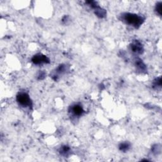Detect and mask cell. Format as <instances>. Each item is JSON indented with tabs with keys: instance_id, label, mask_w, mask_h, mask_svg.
I'll return each instance as SVG.
<instances>
[{
	"instance_id": "obj_12",
	"label": "cell",
	"mask_w": 162,
	"mask_h": 162,
	"mask_svg": "<svg viewBox=\"0 0 162 162\" xmlns=\"http://www.w3.org/2000/svg\"><path fill=\"white\" fill-rule=\"evenodd\" d=\"M161 10H162V3L161 2L157 3L154 10H155V12L158 15L161 16Z\"/></svg>"
},
{
	"instance_id": "obj_1",
	"label": "cell",
	"mask_w": 162,
	"mask_h": 162,
	"mask_svg": "<svg viewBox=\"0 0 162 162\" xmlns=\"http://www.w3.org/2000/svg\"><path fill=\"white\" fill-rule=\"evenodd\" d=\"M121 20L128 26H132L136 29H138L142 26L145 19L144 17L136 13H124L121 15Z\"/></svg>"
},
{
	"instance_id": "obj_9",
	"label": "cell",
	"mask_w": 162,
	"mask_h": 162,
	"mask_svg": "<svg viewBox=\"0 0 162 162\" xmlns=\"http://www.w3.org/2000/svg\"><path fill=\"white\" fill-rule=\"evenodd\" d=\"M70 147L67 146V145L62 146V147H60V153L62 154V155H63V156H67L68 154H70Z\"/></svg>"
},
{
	"instance_id": "obj_3",
	"label": "cell",
	"mask_w": 162,
	"mask_h": 162,
	"mask_svg": "<svg viewBox=\"0 0 162 162\" xmlns=\"http://www.w3.org/2000/svg\"><path fill=\"white\" fill-rule=\"evenodd\" d=\"M69 112L75 117H80L84 113L83 107L80 104H74L69 108Z\"/></svg>"
},
{
	"instance_id": "obj_8",
	"label": "cell",
	"mask_w": 162,
	"mask_h": 162,
	"mask_svg": "<svg viewBox=\"0 0 162 162\" xmlns=\"http://www.w3.org/2000/svg\"><path fill=\"white\" fill-rule=\"evenodd\" d=\"M118 148H119L120 151H121V152L125 153L128 152L129 149L131 148V144L127 141L121 143L119 146H118Z\"/></svg>"
},
{
	"instance_id": "obj_5",
	"label": "cell",
	"mask_w": 162,
	"mask_h": 162,
	"mask_svg": "<svg viewBox=\"0 0 162 162\" xmlns=\"http://www.w3.org/2000/svg\"><path fill=\"white\" fill-rule=\"evenodd\" d=\"M130 49L133 53L137 54V55H141L144 51L142 43L138 40L134 41L131 43L130 45Z\"/></svg>"
},
{
	"instance_id": "obj_6",
	"label": "cell",
	"mask_w": 162,
	"mask_h": 162,
	"mask_svg": "<svg viewBox=\"0 0 162 162\" xmlns=\"http://www.w3.org/2000/svg\"><path fill=\"white\" fill-rule=\"evenodd\" d=\"M135 67L136 68V70H138L141 73L145 72L147 70L146 65L144 63V62L141 60L140 59H137L136 60Z\"/></svg>"
},
{
	"instance_id": "obj_14",
	"label": "cell",
	"mask_w": 162,
	"mask_h": 162,
	"mask_svg": "<svg viewBox=\"0 0 162 162\" xmlns=\"http://www.w3.org/2000/svg\"><path fill=\"white\" fill-rule=\"evenodd\" d=\"M44 77H45V73L44 72H41L38 75V79H39V80H42V79H43Z\"/></svg>"
},
{
	"instance_id": "obj_7",
	"label": "cell",
	"mask_w": 162,
	"mask_h": 162,
	"mask_svg": "<svg viewBox=\"0 0 162 162\" xmlns=\"http://www.w3.org/2000/svg\"><path fill=\"white\" fill-rule=\"evenodd\" d=\"M93 10H94V11H95V15L97 17H98L99 18L103 19V18L106 17V11L104 9H103L102 8H101L98 5H97Z\"/></svg>"
},
{
	"instance_id": "obj_4",
	"label": "cell",
	"mask_w": 162,
	"mask_h": 162,
	"mask_svg": "<svg viewBox=\"0 0 162 162\" xmlns=\"http://www.w3.org/2000/svg\"><path fill=\"white\" fill-rule=\"evenodd\" d=\"M32 62L35 65H41L43 63H49L50 61L47 56L39 53L32 57Z\"/></svg>"
},
{
	"instance_id": "obj_2",
	"label": "cell",
	"mask_w": 162,
	"mask_h": 162,
	"mask_svg": "<svg viewBox=\"0 0 162 162\" xmlns=\"http://www.w3.org/2000/svg\"><path fill=\"white\" fill-rule=\"evenodd\" d=\"M17 102L20 106L24 108H31L32 106L30 96L26 92H19L17 95Z\"/></svg>"
},
{
	"instance_id": "obj_11",
	"label": "cell",
	"mask_w": 162,
	"mask_h": 162,
	"mask_svg": "<svg viewBox=\"0 0 162 162\" xmlns=\"http://www.w3.org/2000/svg\"><path fill=\"white\" fill-rule=\"evenodd\" d=\"M161 86V77L156 78V79H154L153 82V87L154 88L158 89V88H160Z\"/></svg>"
},
{
	"instance_id": "obj_10",
	"label": "cell",
	"mask_w": 162,
	"mask_h": 162,
	"mask_svg": "<svg viewBox=\"0 0 162 162\" xmlns=\"http://www.w3.org/2000/svg\"><path fill=\"white\" fill-rule=\"evenodd\" d=\"M66 70H67V66L65 65H60L55 70L56 74H56V77H57L58 75H60L65 73L66 72Z\"/></svg>"
},
{
	"instance_id": "obj_13",
	"label": "cell",
	"mask_w": 162,
	"mask_h": 162,
	"mask_svg": "<svg viewBox=\"0 0 162 162\" xmlns=\"http://www.w3.org/2000/svg\"><path fill=\"white\" fill-rule=\"evenodd\" d=\"M153 148L155 149H153V152L155 153H160L161 152V147L158 146V145H156L155 147H153Z\"/></svg>"
}]
</instances>
